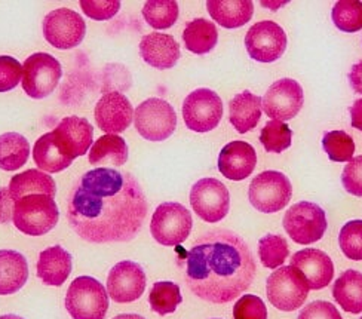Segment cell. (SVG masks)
Wrapping results in <instances>:
<instances>
[{
    "mask_svg": "<svg viewBox=\"0 0 362 319\" xmlns=\"http://www.w3.org/2000/svg\"><path fill=\"white\" fill-rule=\"evenodd\" d=\"M183 117L186 127L193 132L213 131L223 117V101L214 91L196 89L183 103Z\"/></svg>",
    "mask_w": 362,
    "mask_h": 319,
    "instance_id": "8fae6325",
    "label": "cell"
},
{
    "mask_svg": "<svg viewBox=\"0 0 362 319\" xmlns=\"http://www.w3.org/2000/svg\"><path fill=\"white\" fill-rule=\"evenodd\" d=\"M23 78V66L18 59L9 55H0V93L17 88Z\"/></svg>",
    "mask_w": 362,
    "mask_h": 319,
    "instance_id": "ab89813d",
    "label": "cell"
},
{
    "mask_svg": "<svg viewBox=\"0 0 362 319\" xmlns=\"http://www.w3.org/2000/svg\"><path fill=\"white\" fill-rule=\"evenodd\" d=\"M193 219L189 209L178 202L160 204L153 212L150 232L165 247H177L190 236Z\"/></svg>",
    "mask_w": 362,
    "mask_h": 319,
    "instance_id": "8992f818",
    "label": "cell"
},
{
    "mask_svg": "<svg viewBox=\"0 0 362 319\" xmlns=\"http://www.w3.org/2000/svg\"><path fill=\"white\" fill-rule=\"evenodd\" d=\"M71 273V255L63 247L54 245L40 253L37 277L49 286H62Z\"/></svg>",
    "mask_w": 362,
    "mask_h": 319,
    "instance_id": "7402d4cb",
    "label": "cell"
},
{
    "mask_svg": "<svg viewBox=\"0 0 362 319\" xmlns=\"http://www.w3.org/2000/svg\"><path fill=\"white\" fill-rule=\"evenodd\" d=\"M303 88L294 79H279L272 85L262 98L264 113L274 120L286 122L298 115L303 108Z\"/></svg>",
    "mask_w": 362,
    "mask_h": 319,
    "instance_id": "5bb4252c",
    "label": "cell"
},
{
    "mask_svg": "<svg viewBox=\"0 0 362 319\" xmlns=\"http://www.w3.org/2000/svg\"><path fill=\"white\" fill-rule=\"evenodd\" d=\"M206 9L216 23L224 28H238L250 23L254 4L251 0H209Z\"/></svg>",
    "mask_w": 362,
    "mask_h": 319,
    "instance_id": "cb8c5ba5",
    "label": "cell"
},
{
    "mask_svg": "<svg viewBox=\"0 0 362 319\" xmlns=\"http://www.w3.org/2000/svg\"><path fill=\"white\" fill-rule=\"evenodd\" d=\"M135 129L148 141L170 139L177 128V115L173 105L162 98H148L134 112Z\"/></svg>",
    "mask_w": 362,
    "mask_h": 319,
    "instance_id": "ba28073f",
    "label": "cell"
},
{
    "mask_svg": "<svg viewBox=\"0 0 362 319\" xmlns=\"http://www.w3.org/2000/svg\"><path fill=\"white\" fill-rule=\"evenodd\" d=\"M52 135L62 153L74 161L83 156L93 144L94 128L83 117L67 116L52 131Z\"/></svg>",
    "mask_w": 362,
    "mask_h": 319,
    "instance_id": "e0dca14e",
    "label": "cell"
},
{
    "mask_svg": "<svg viewBox=\"0 0 362 319\" xmlns=\"http://www.w3.org/2000/svg\"><path fill=\"white\" fill-rule=\"evenodd\" d=\"M143 17L156 30L170 28L178 18V5L174 0H148L144 4Z\"/></svg>",
    "mask_w": 362,
    "mask_h": 319,
    "instance_id": "d6a6232c",
    "label": "cell"
},
{
    "mask_svg": "<svg viewBox=\"0 0 362 319\" xmlns=\"http://www.w3.org/2000/svg\"><path fill=\"white\" fill-rule=\"evenodd\" d=\"M183 40L190 52L205 55L213 51L218 42L217 27L205 18H196L187 23L183 32Z\"/></svg>",
    "mask_w": 362,
    "mask_h": 319,
    "instance_id": "f1b7e54d",
    "label": "cell"
},
{
    "mask_svg": "<svg viewBox=\"0 0 362 319\" xmlns=\"http://www.w3.org/2000/svg\"><path fill=\"white\" fill-rule=\"evenodd\" d=\"M113 319H146V318L141 315H137V313H124V315L115 316Z\"/></svg>",
    "mask_w": 362,
    "mask_h": 319,
    "instance_id": "bcb514c9",
    "label": "cell"
},
{
    "mask_svg": "<svg viewBox=\"0 0 362 319\" xmlns=\"http://www.w3.org/2000/svg\"><path fill=\"white\" fill-rule=\"evenodd\" d=\"M245 47L255 62L274 63L286 50V35L284 28L274 21L255 23L245 36Z\"/></svg>",
    "mask_w": 362,
    "mask_h": 319,
    "instance_id": "9a60e30c",
    "label": "cell"
},
{
    "mask_svg": "<svg viewBox=\"0 0 362 319\" xmlns=\"http://www.w3.org/2000/svg\"><path fill=\"white\" fill-rule=\"evenodd\" d=\"M361 319H362V318H361Z\"/></svg>",
    "mask_w": 362,
    "mask_h": 319,
    "instance_id": "681fc988",
    "label": "cell"
},
{
    "mask_svg": "<svg viewBox=\"0 0 362 319\" xmlns=\"http://www.w3.org/2000/svg\"><path fill=\"white\" fill-rule=\"evenodd\" d=\"M190 205L193 211L206 223H218L228 216L230 195L217 178H201L190 190Z\"/></svg>",
    "mask_w": 362,
    "mask_h": 319,
    "instance_id": "7c38bea8",
    "label": "cell"
},
{
    "mask_svg": "<svg viewBox=\"0 0 362 319\" xmlns=\"http://www.w3.org/2000/svg\"><path fill=\"white\" fill-rule=\"evenodd\" d=\"M235 319H267V308L264 301L252 294L243 296L233 308Z\"/></svg>",
    "mask_w": 362,
    "mask_h": 319,
    "instance_id": "f35d334b",
    "label": "cell"
},
{
    "mask_svg": "<svg viewBox=\"0 0 362 319\" xmlns=\"http://www.w3.org/2000/svg\"><path fill=\"white\" fill-rule=\"evenodd\" d=\"M297 319H343L333 303L316 300L300 312Z\"/></svg>",
    "mask_w": 362,
    "mask_h": 319,
    "instance_id": "7bdbcfd3",
    "label": "cell"
},
{
    "mask_svg": "<svg viewBox=\"0 0 362 319\" xmlns=\"http://www.w3.org/2000/svg\"><path fill=\"white\" fill-rule=\"evenodd\" d=\"M0 319H24V318H21L18 315H4V316H0Z\"/></svg>",
    "mask_w": 362,
    "mask_h": 319,
    "instance_id": "7dc6e473",
    "label": "cell"
},
{
    "mask_svg": "<svg viewBox=\"0 0 362 319\" xmlns=\"http://www.w3.org/2000/svg\"><path fill=\"white\" fill-rule=\"evenodd\" d=\"M341 183L346 192L362 197V156L352 158L344 166Z\"/></svg>",
    "mask_w": 362,
    "mask_h": 319,
    "instance_id": "b9f144b4",
    "label": "cell"
},
{
    "mask_svg": "<svg viewBox=\"0 0 362 319\" xmlns=\"http://www.w3.org/2000/svg\"><path fill=\"white\" fill-rule=\"evenodd\" d=\"M79 5L86 17L95 21L110 20L120 9L117 0H81Z\"/></svg>",
    "mask_w": 362,
    "mask_h": 319,
    "instance_id": "60d3db41",
    "label": "cell"
},
{
    "mask_svg": "<svg viewBox=\"0 0 362 319\" xmlns=\"http://www.w3.org/2000/svg\"><path fill=\"white\" fill-rule=\"evenodd\" d=\"M333 297L339 306L349 313L362 312V273L346 270L333 285Z\"/></svg>",
    "mask_w": 362,
    "mask_h": 319,
    "instance_id": "83f0119b",
    "label": "cell"
},
{
    "mask_svg": "<svg viewBox=\"0 0 362 319\" xmlns=\"http://www.w3.org/2000/svg\"><path fill=\"white\" fill-rule=\"evenodd\" d=\"M257 165V153L247 141L226 144L218 156V171L232 181H243L250 177Z\"/></svg>",
    "mask_w": 362,
    "mask_h": 319,
    "instance_id": "ffe728a7",
    "label": "cell"
},
{
    "mask_svg": "<svg viewBox=\"0 0 362 319\" xmlns=\"http://www.w3.org/2000/svg\"><path fill=\"white\" fill-rule=\"evenodd\" d=\"M181 301H183V297H181L180 286L170 281L156 282L148 296L150 308L160 316L175 312Z\"/></svg>",
    "mask_w": 362,
    "mask_h": 319,
    "instance_id": "1f68e13d",
    "label": "cell"
},
{
    "mask_svg": "<svg viewBox=\"0 0 362 319\" xmlns=\"http://www.w3.org/2000/svg\"><path fill=\"white\" fill-rule=\"evenodd\" d=\"M351 119L352 127L362 131V98L356 100L351 108Z\"/></svg>",
    "mask_w": 362,
    "mask_h": 319,
    "instance_id": "f6af8a7d",
    "label": "cell"
},
{
    "mask_svg": "<svg viewBox=\"0 0 362 319\" xmlns=\"http://www.w3.org/2000/svg\"><path fill=\"white\" fill-rule=\"evenodd\" d=\"M59 212L54 197L48 195H28L13 204L12 221L28 236L51 232L58 224Z\"/></svg>",
    "mask_w": 362,
    "mask_h": 319,
    "instance_id": "3957f363",
    "label": "cell"
},
{
    "mask_svg": "<svg viewBox=\"0 0 362 319\" xmlns=\"http://www.w3.org/2000/svg\"><path fill=\"white\" fill-rule=\"evenodd\" d=\"M291 196V181L279 171H264L254 177L248 190L251 205L266 214L284 209L290 204Z\"/></svg>",
    "mask_w": 362,
    "mask_h": 319,
    "instance_id": "9c48e42d",
    "label": "cell"
},
{
    "mask_svg": "<svg viewBox=\"0 0 362 319\" xmlns=\"http://www.w3.org/2000/svg\"><path fill=\"white\" fill-rule=\"evenodd\" d=\"M66 309L73 319H104L109 311V294L98 279L79 277L69 286Z\"/></svg>",
    "mask_w": 362,
    "mask_h": 319,
    "instance_id": "277c9868",
    "label": "cell"
},
{
    "mask_svg": "<svg viewBox=\"0 0 362 319\" xmlns=\"http://www.w3.org/2000/svg\"><path fill=\"white\" fill-rule=\"evenodd\" d=\"M146 273L135 262H120L109 273L107 294L116 303H131L139 300L146 290Z\"/></svg>",
    "mask_w": 362,
    "mask_h": 319,
    "instance_id": "2e32d148",
    "label": "cell"
},
{
    "mask_svg": "<svg viewBox=\"0 0 362 319\" xmlns=\"http://www.w3.org/2000/svg\"><path fill=\"white\" fill-rule=\"evenodd\" d=\"M30 143L18 132L0 135V170L17 171L28 161Z\"/></svg>",
    "mask_w": 362,
    "mask_h": 319,
    "instance_id": "4dcf8cb0",
    "label": "cell"
},
{
    "mask_svg": "<svg viewBox=\"0 0 362 319\" xmlns=\"http://www.w3.org/2000/svg\"><path fill=\"white\" fill-rule=\"evenodd\" d=\"M146 216L147 199L140 183L132 174L115 168L85 173L67 202L71 229L93 244L134 239Z\"/></svg>",
    "mask_w": 362,
    "mask_h": 319,
    "instance_id": "6da1fadb",
    "label": "cell"
},
{
    "mask_svg": "<svg viewBox=\"0 0 362 319\" xmlns=\"http://www.w3.org/2000/svg\"><path fill=\"white\" fill-rule=\"evenodd\" d=\"M322 147L333 162H349L355 153L354 139L344 131L325 132Z\"/></svg>",
    "mask_w": 362,
    "mask_h": 319,
    "instance_id": "8d00e7d4",
    "label": "cell"
},
{
    "mask_svg": "<svg viewBox=\"0 0 362 319\" xmlns=\"http://www.w3.org/2000/svg\"><path fill=\"white\" fill-rule=\"evenodd\" d=\"M86 35V23L78 12L59 8L49 12L43 20V36L57 50L79 47Z\"/></svg>",
    "mask_w": 362,
    "mask_h": 319,
    "instance_id": "4fadbf2b",
    "label": "cell"
},
{
    "mask_svg": "<svg viewBox=\"0 0 362 319\" xmlns=\"http://www.w3.org/2000/svg\"><path fill=\"white\" fill-rule=\"evenodd\" d=\"M288 242L281 235H266L259 242V257L262 265L269 269H278L288 258Z\"/></svg>",
    "mask_w": 362,
    "mask_h": 319,
    "instance_id": "e575fe53",
    "label": "cell"
},
{
    "mask_svg": "<svg viewBox=\"0 0 362 319\" xmlns=\"http://www.w3.org/2000/svg\"><path fill=\"white\" fill-rule=\"evenodd\" d=\"M94 115L95 122L103 132L117 135L129 128L134 119V109L124 94L113 91L98 100Z\"/></svg>",
    "mask_w": 362,
    "mask_h": 319,
    "instance_id": "ac0fdd59",
    "label": "cell"
},
{
    "mask_svg": "<svg viewBox=\"0 0 362 319\" xmlns=\"http://www.w3.org/2000/svg\"><path fill=\"white\" fill-rule=\"evenodd\" d=\"M33 159L39 170L49 174L64 171L73 163V159L63 155L62 150L57 147L52 132L43 134L35 143Z\"/></svg>",
    "mask_w": 362,
    "mask_h": 319,
    "instance_id": "f546056e",
    "label": "cell"
},
{
    "mask_svg": "<svg viewBox=\"0 0 362 319\" xmlns=\"http://www.w3.org/2000/svg\"><path fill=\"white\" fill-rule=\"evenodd\" d=\"M57 193V186L54 178L39 170H27L11 178L8 187V195L15 204L21 197L28 195H48L54 197Z\"/></svg>",
    "mask_w": 362,
    "mask_h": 319,
    "instance_id": "d4e9b609",
    "label": "cell"
},
{
    "mask_svg": "<svg viewBox=\"0 0 362 319\" xmlns=\"http://www.w3.org/2000/svg\"><path fill=\"white\" fill-rule=\"evenodd\" d=\"M309 284L303 273L293 266L278 267L266 282L269 301L282 312H293L303 306L309 296Z\"/></svg>",
    "mask_w": 362,
    "mask_h": 319,
    "instance_id": "5b68a950",
    "label": "cell"
},
{
    "mask_svg": "<svg viewBox=\"0 0 362 319\" xmlns=\"http://www.w3.org/2000/svg\"><path fill=\"white\" fill-rule=\"evenodd\" d=\"M28 279L25 257L13 250H0V296L20 291Z\"/></svg>",
    "mask_w": 362,
    "mask_h": 319,
    "instance_id": "603a6c76",
    "label": "cell"
},
{
    "mask_svg": "<svg viewBox=\"0 0 362 319\" xmlns=\"http://www.w3.org/2000/svg\"><path fill=\"white\" fill-rule=\"evenodd\" d=\"M140 54L148 66L158 70L173 69L181 55L177 40L163 33L146 35L140 42Z\"/></svg>",
    "mask_w": 362,
    "mask_h": 319,
    "instance_id": "44dd1931",
    "label": "cell"
},
{
    "mask_svg": "<svg viewBox=\"0 0 362 319\" xmlns=\"http://www.w3.org/2000/svg\"><path fill=\"white\" fill-rule=\"evenodd\" d=\"M333 23L344 33L362 30V2L359 0H340L333 8Z\"/></svg>",
    "mask_w": 362,
    "mask_h": 319,
    "instance_id": "836d02e7",
    "label": "cell"
},
{
    "mask_svg": "<svg viewBox=\"0 0 362 319\" xmlns=\"http://www.w3.org/2000/svg\"><path fill=\"white\" fill-rule=\"evenodd\" d=\"M4 219V199H2V195H0V221Z\"/></svg>",
    "mask_w": 362,
    "mask_h": 319,
    "instance_id": "c3c4849f",
    "label": "cell"
},
{
    "mask_svg": "<svg viewBox=\"0 0 362 319\" xmlns=\"http://www.w3.org/2000/svg\"><path fill=\"white\" fill-rule=\"evenodd\" d=\"M62 76L63 69L55 57L36 52L30 55L23 66V89L30 98H47L58 86Z\"/></svg>",
    "mask_w": 362,
    "mask_h": 319,
    "instance_id": "52a82bcc",
    "label": "cell"
},
{
    "mask_svg": "<svg viewBox=\"0 0 362 319\" xmlns=\"http://www.w3.org/2000/svg\"><path fill=\"white\" fill-rule=\"evenodd\" d=\"M285 232L300 245L318 242L327 232L325 211L313 202H298L285 212Z\"/></svg>",
    "mask_w": 362,
    "mask_h": 319,
    "instance_id": "30bf717a",
    "label": "cell"
},
{
    "mask_svg": "<svg viewBox=\"0 0 362 319\" xmlns=\"http://www.w3.org/2000/svg\"><path fill=\"white\" fill-rule=\"evenodd\" d=\"M260 141L269 153H282L293 143V131L285 122L270 120L260 132Z\"/></svg>",
    "mask_w": 362,
    "mask_h": 319,
    "instance_id": "d590c367",
    "label": "cell"
},
{
    "mask_svg": "<svg viewBox=\"0 0 362 319\" xmlns=\"http://www.w3.org/2000/svg\"><path fill=\"white\" fill-rule=\"evenodd\" d=\"M262 117V98L250 91L238 94L229 104V120L239 134H245L257 127Z\"/></svg>",
    "mask_w": 362,
    "mask_h": 319,
    "instance_id": "484cf974",
    "label": "cell"
},
{
    "mask_svg": "<svg viewBox=\"0 0 362 319\" xmlns=\"http://www.w3.org/2000/svg\"><path fill=\"white\" fill-rule=\"evenodd\" d=\"M183 260L190 291L216 305L243 296L257 272L247 242L226 229L202 233L185 253Z\"/></svg>",
    "mask_w": 362,
    "mask_h": 319,
    "instance_id": "7a4b0ae2",
    "label": "cell"
},
{
    "mask_svg": "<svg viewBox=\"0 0 362 319\" xmlns=\"http://www.w3.org/2000/svg\"><path fill=\"white\" fill-rule=\"evenodd\" d=\"M128 161V146L122 137L105 134L94 143L89 151V162L100 168L122 166Z\"/></svg>",
    "mask_w": 362,
    "mask_h": 319,
    "instance_id": "4316f807",
    "label": "cell"
},
{
    "mask_svg": "<svg viewBox=\"0 0 362 319\" xmlns=\"http://www.w3.org/2000/svg\"><path fill=\"white\" fill-rule=\"evenodd\" d=\"M349 82L355 93L362 95V62L352 66L349 73Z\"/></svg>",
    "mask_w": 362,
    "mask_h": 319,
    "instance_id": "ee69618b",
    "label": "cell"
},
{
    "mask_svg": "<svg viewBox=\"0 0 362 319\" xmlns=\"http://www.w3.org/2000/svg\"><path fill=\"white\" fill-rule=\"evenodd\" d=\"M291 266L303 273L310 290H322L334 275V265L321 250L305 248L291 257Z\"/></svg>",
    "mask_w": 362,
    "mask_h": 319,
    "instance_id": "d6986e66",
    "label": "cell"
},
{
    "mask_svg": "<svg viewBox=\"0 0 362 319\" xmlns=\"http://www.w3.org/2000/svg\"><path fill=\"white\" fill-rule=\"evenodd\" d=\"M339 244L343 254L351 260H362V220H352L341 227Z\"/></svg>",
    "mask_w": 362,
    "mask_h": 319,
    "instance_id": "74e56055",
    "label": "cell"
}]
</instances>
